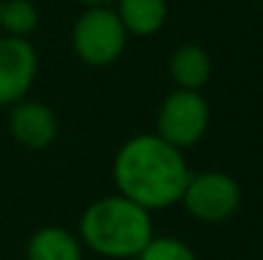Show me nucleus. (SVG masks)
Instances as JSON below:
<instances>
[{"label": "nucleus", "mask_w": 263, "mask_h": 260, "mask_svg": "<svg viewBox=\"0 0 263 260\" xmlns=\"http://www.w3.org/2000/svg\"><path fill=\"white\" fill-rule=\"evenodd\" d=\"M189 176L192 171L184 153L156 133H138L128 138L112 161L118 194L146 212H161L179 204Z\"/></svg>", "instance_id": "nucleus-1"}, {"label": "nucleus", "mask_w": 263, "mask_h": 260, "mask_svg": "<svg viewBox=\"0 0 263 260\" xmlns=\"http://www.w3.org/2000/svg\"><path fill=\"white\" fill-rule=\"evenodd\" d=\"M77 237L102 258H138L154 237L151 212L120 194L100 196L82 212Z\"/></svg>", "instance_id": "nucleus-2"}, {"label": "nucleus", "mask_w": 263, "mask_h": 260, "mask_svg": "<svg viewBox=\"0 0 263 260\" xmlns=\"http://www.w3.org/2000/svg\"><path fill=\"white\" fill-rule=\"evenodd\" d=\"M128 44V33L118 13L107 5L87 8L72 28V49L87 67L115 64Z\"/></svg>", "instance_id": "nucleus-3"}, {"label": "nucleus", "mask_w": 263, "mask_h": 260, "mask_svg": "<svg viewBox=\"0 0 263 260\" xmlns=\"http://www.w3.org/2000/svg\"><path fill=\"white\" fill-rule=\"evenodd\" d=\"M240 199L243 191L235 176L225 171H199L189 176L179 204L197 222L220 225L238 212Z\"/></svg>", "instance_id": "nucleus-4"}, {"label": "nucleus", "mask_w": 263, "mask_h": 260, "mask_svg": "<svg viewBox=\"0 0 263 260\" xmlns=\"http://www.w3.org/2000/svg\"><path fill=\"white\" fill-rule=\"evenodd\" d=\"M210 128V105L199 92L174 89L164 97L156 110V135L174 146L176 151H186L197 146Z\"/></svg>", "instance_id": "nucleus-5"}, {"label": "nucleus", "mask_w": 263, "mask_h": 260, "mask_svg": "<svg viewBox=\"0 0 263 260\" xmlns=\"http://www.w3.org/2000/svg\"><path fill=\"white\" fill-rule=\"evenodd\" d=\"M39 74V54L26 38H0V107L26 99Z\"/></svg>", "instance_id": "nucleus-6"}, {"label": "nucleus", "mask_w": 263, "mask_h": 260, "mask_svg": "<svg viewBox=\"0 0 263 260\" xmlns=\"http://www.w3.org/2000/svg\"><path fill=\"white\" fill-rule=\"evenodd\" d=\"M8 133L13 141L31 151H44L57 141V112L39 99H21L8 112Z\"/></svg>", "instance_id": "nucleus-7"}, {"label": "nucleus", "mask_w": 263, "mask_h": 260, "mask_svg": "<svg viewBox=\"0 0 263 260\" xmlns=\"http://www.w3.org/2000/svg\"><path fill=\"white\" fill-rule=\"evenodd\" d=\"M169 77L176 89L199 92L212 77V59L199 44H181L169 56Z\"/></svg>", "instance_id": "nucleus-8"}, {"label": "nucleus", "mask_w": 263, "mask_h": 260, "mask_svg": "<svg viewBox=\"0 0 263 260\" xmlns=\"http://www.w3.org/2000/svg\"><path fill=\"white\" fill-rule=\"evenodd\" d=\"M26 260H82V243L67 227L49 225L31 235Z\"/></svg>", "instance_id": "nucleus-9"}, {"label": "nucleus", "mask_w": 263, "mask_h": 260, "mask_svg": "<svg viewBox=\"0 0 263 260\" xmlns=\"http://www.w3.org/2000/svg\"><path fill=\"white\" fill-rule=\"evenodd\" d=\"M118 18L125 28L128 36H154L164 28L169 18V5L166 0H115Z\"/></svg>", "instance_id": "nucleus-10"}, {"label": "nucleus", "mask_w": 263, "mask_h": 260, "mask_svg": "<svg viewBox=\"0 0 263 260\" xmlns=\"http://www.w3.org/2000/svg\"><path fill=\"white\" fill-rule=\"evenodd\" d=\"M39 26V8L31 0H3L0 5V28L5 36L26 38Z\"/></svg>", "instance_id": "nucleus-11"}, {"label": "nucleus", "mask_w": 263, "mask_h": 260, "mask_svg": "<svg viewBox=\"0 0 263 260\" xmlns=\"http://www.w3.org/2000/svg\"><path fill=\"white\" fill-rule=\"evenodd\" d=\"M136 260H197V253L179 237L154 235Z\"/></svg>", "instance_id": "nucleus-12"}, {"label": "nucleus", "mask_w": 263, "mask_h": 260, "mask_svg": "<svg viewBox=\"0 0 263 260\" xmlns=\"http://www.w3.org/2000/svg\"><path fill=\"white\" fill-rule=\"evenodd\" d=\"M77 3H85L87 8H100V5H110L112 0H77Z\"/></svg>", "instance_id": "nucleus-13"}, {"label": "nucleus", "mask_w": 263, "mask_h": 260, "mask_svg": "<svg viewBox=\"0 0 263 260\" xmlns=\"http://www.w3.org/2000/svg\"><path fill=\"white\" fill-rule=\"evenodd\" d=\"M0 5H3V0H0Z\"/></svg>", "instance_id": "nucleus-14"}]
</instances>
